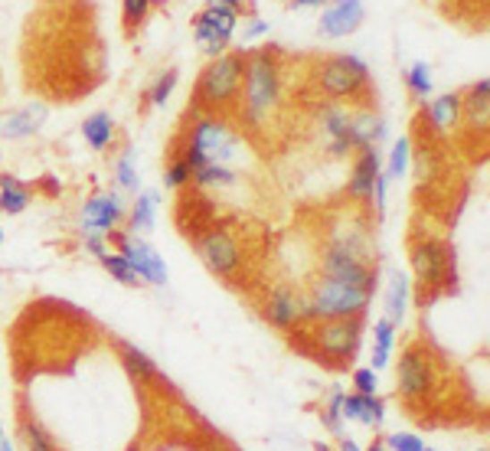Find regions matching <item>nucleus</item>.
I'll return each mask as SVG.
<instances>
[{"label": "nucleus", "instance_id": "27", "mask_svg": "<svg viewBox=\"0 0 490 451\" xmlns=\"http://www.w3.org/2000/svg\"><path fill=\"white\" fill-rule=\"evenodd\" d=\"M190 180L197 183V187H232L236 183V173L229 171L226 163H203L199 171H193V177Z\"/></svg>", "mask_w": 490, "mask_h": 451}, {"label": "nucleus", "instance_id": "51", "mask_svg": "<svg viewBox=\"0 0 490 451\" xmlns=\"http://www.w3.org/2000/svg\"><path fill=\"white\" fill-rule=\"evenodd\" d=\"M0 442H4V429H0Z\"/></svg>", "mask_w": 490, "mask_h": 451}, {"label": "nucleus", "instance_id": "31", "mask_svg": "<svg viewBox=\"0 0 490 451\" xmlns=\"http://www.w3.org/2000/svg\"><path fill=\"white\" fill-rule=\"evenodd\" d=\"M406 171H409V138H399L396 145H393V151H389L383 177L386 180H399V177H406Z\"/></svg>", "mask_w": 490, "mask_h": 451}, {"label": "nucleus", "instance_id": "15", "mask_svg": "<svg viewBox=\"0 0 490 451\" xmlns=\"http://www.w3.org/2000/svg\"><path fill=\"white\" fill-rule=\"evenodd\" d=\"M379 173H383V157H379L376 147H367V151H359V161L353 163V173H350V196L353 200H367L373 187H376Z\"/></svg>", "mask_w": 490, "mask_h": 451}, {"label": "nucleus", "instance_id": "6", "mask_svg": "<svg viewBox=\"0 0 490 451\" xmlns=\"http://www.w3.org/2000/svg\"><path fill=\"white\" fill-rule=\"evenodd\" d=\"M199 259L207 262V269L219 279H232L242 265V246L229 230H209L197 242Z\"/></svg>", "mask_w": 490, "mask_h": 451}, {"label": "nucleus", "instance_id": "36", "mask_svg": "<svg viewBox=\"0 0 490 451\" xmlns=\"http://www.w3.org/2000/svg\"><path fill=\"white\" fill-rule=\"evenodd\" d=\"M190 177H193V171H190V163L180 157V161H173L167 167V173H164V183H167L170 190H180V187H187Z\"/></svg>", "mask_w": 490, "mask_h": 451}, {"label": "nucleus", "instance_id": "7", "mask_svg": "<svg viewBox=\"0 0 490 451\" xmlns=\"http://www.w3.org/2000/svg\"><path fill=\"white\" fill-rule=\"evenodd\" d=\"M367 79H369V69L359 56H334V59H327L321 69L324 96L337 98V102L340 98L357 96L359 88L367 86Z\"/></svg>", "mask_w": 490, "mask_h": 451}, {"label": "nucleus", "instance_id": "9", "mask_svg": "<svg viewBox=\"0 0 490 451\" xmlns=\"http://www.w3.org/2000/svg\"><path fill=\"white\" fill-rule=\"evenodd\" d=\"M118 255H124V262L138 271V279L148 285H167V265L157 252L138 236H118Z\"/></svg>", "mask_w": 490, "mask_h": 451}, {"label": "nucleus", "instance_id": "52", "mask_svg": "<svg viewBox=\"0 0 490 451\" xmlns=\"http://www.w3.org/2000/svg\"><path fill=\"white\" fill-rule=\"evenodd\" d=\"M477 451H490V448H487V445H484V448H477Z\"/></svg>", "mask_w": 490, "mask_h": 451}, {"label": "nucleus", "instance_id": "32", "mask_svg": "<svg viewBox=\"0 0 490 451\" xmlns=\"http://www.w3.org/2000/svg\"><path fill=\"white\" fill-rule=\"evenodd\" d=\"M343 396H347V393L334 389V393H330V403L321 409L324 429H330V432L337 435V438H343V413H340V405H343Z\"/></svg>", "mask_w": 490, "mask_h": 451}, {"label": "nucleus", "instance_id": "14", "mask_svg": "<svg viewBox=\"0 0 490 451\" xmlns=\"http://www.w3.org/2000/svg\"><path fill=\"white\" fill-rule=\"evenodd\" d=\"M49 118V108L43 102H30V105L17 108V112H10L4 121H0V135L10 138V141H20V138H30L37 135L39 128L46 125Z\"/></svg>", "mask_w": 490, "mask_h": 451}, {"label": "nucleus", "instance_id": "22", "mask_svg": "<svg viewBox=\"0 0 490 451\" xmlns=\"http://www.w3.org/2000/svg\"><path fill=\"white\" fill-rule=\"evenodd\" d=\"M393 344H396V324L389 317H379L373 324V366L369 370H383L393 356Z\"/></svg>", "mask_w": 490, "mask_h": 451}, {"label": "nucleus", "instance_id": "42", "mask_svg": "<svg viewBox=\"0 0 490 451\" xmlns=\"http://www.w3.org/2000/svg\"><path fill=\"white\" fill-rule=\"evenodd\" d=\"M415 163H418V177H422V180H432V177H435V154L428 151V147H422V151H418Z\"/></svg>", "mask_w": 490, "mask_h": 451}, {"label": "nucleus", "instance_id": "50", "mask_svg": "<svg viewBox=\"0 0 490 451\" xmlns=\"http://www.w3.org/2000/svg\"><path fill=\"white\" fill-rule=\"evenodd\" d=\"M0 246H4V226H0Z\"/></svg>", "mask_w": 490, "mask_h": 451}, {"label": "nucleus", "instance_id": "41", "mask_svg": "<svg viewBox=\"0 0 490 451\" xmlns=\"http://www.w3.org/2000/svg\"><path fill=\"white\" fill-rule=\"evenodd\" d=\"M85 252H89V255H95V259H102L105 252H108L105 232H85Z\"/></svg>", "mask_w": 490, "mask_h": 451}, {"label": "nucleus", "instance_id": "25", "mask_svg": "<svg viewBox=\"0 0 490 451\" xmlns=\"http://www.w3.org/2000/svg\"><path fill=\"white\" fill-rule=\"evenodd\" d=\"M236 23H239V13H236V10H226V7H207L197 17V27L213 29V33H219L223 39H232V33H236Z\"/></svg>", "mask_w": 490, "mask_h": 451}, {"label": "nucleus", "instance_id": "1", "mask_svg": "<svg viewBox=\"0 0 490 451\" xmlns=\"http://www.w3.org/2000/svg\"><path fill=\"white\" fill-rule=\"evenodd\" d=\"M373 301L367 288L347 285V281L321 279L314 285V295L308 301V321H330V317H359Z\"/></svg>", "mask_w": 490, "mask_h": 451}, {"label": "nucleus", "instance_id": "43", "mask_svg": "<svg viewBox=\"0 0 490 451\" xmlns=\"http://www.w3.org/2000/svg\"><path fill=\"white\" fill-rule=\"evenodd\" d=\"M265 33H268V20H252V23L242 29V39H258L265 37Z\"/></svg>", "mask_w": 490, "mask_h": 451}, {"label": "nucleus", "instance_id": "34", "mask_svg": "<svg viewBox=\"0 0 490 451\" xmlns=\"http://www.w3.org/2000/svg\"><path fill=\"white\" fill-rule=\"evenodd\" d=\"M118 183H122L124 190L138 193V171H134V147L122 154V161H118Z\"/></svg>", "mask_w": 490, "mask_h": 451}, {"label": "nucleus", "instance_id": "26", "mask_svg": "<svg viewBox=\"0 0 490 451\" xmlns=\"http://www.w3.org/2000/svg\"><path fill=\"white\" fill-rule=\"evenodd\" d=\"M157 203H161V196L154 190L141 193L138 200H134V210H131V232L138 236V232H151L154 230V220H157Z\"/></svg>", "mask_w": 490, "mask_h": 451}, {"label": "nucleus", "instance_id": "3", "mask_svg": "<svg viewBox=\"0 0 490 451\" xmlns=\"http://www.w3.org/2000/svg\"><path fill=\"white\" fill-rule=\"evenodd\" d=\"M242 76H245V63L242 56L236 53H229V56H216L213 59V66L203 72L199 79V98L209 102V105H226L232 98L239 96V88H242Z\"/></svg>", "mask_w": 490, "mask_h": 451}, {"label": "nucleus", "instance_id": "11", "mask_svg": "<svg viewBox=\"0 0 490 451\" xmlns=\"http://www.w3.org/2000/svg\"><path fill=\"white\" fill-rule=\"evenodd\" d=\"M444 269H448V249L438 239H422L412 249V271L418 285H422V291L442 285Z\"/></svg>", "mask_w": 490, "mask_h": 451}, {"label": "nucleus", "instance_id": "17", "mask_svg": "<svg viewBox=\"0 0 490 451\" xmlns=\"http://www.w3.org/2000/svg\"><path fill=\"white\" fill-rule=\"evenodd\" d=\"M461 112L468 118V125L471 128H487L490 121V82L487 79H477L471 86V92L461 98Z\"/></svg>", "mask_w": 490, "mask_h": 451}, {"label": "nucleus", "instance_id": "21", "mask_svg": "<svg viewBox=\"0 0 490 451\" xmlns=\"http://www.w3.org/2000/svg\"><path fill=\"white\" fill-rule=\"evenodd\" d=\"M30 206V190L17 177H10V173H0V213H7V216H17Z\"/></svg>", "mask_w": 490, "mask_h": 451}, {"label": "nucleus", "instance_id": "46", "mask_svg": "<svg viewBox=\"0 0 490 451\" xmlns=\"http://www.w3.org/2000/svg\"><path fill=\"white\" fill-rule=\"evenodd\" d=\"M340 451H359V448H357V442H350V438H347V442L340 445Z\"/></svg>", "mask_w": 490, "mask_h": 451}, {"label": "nucleus", "instance_id": "35", "mask_svg": "<svg viewBox=\"0 0 490 451\" xmlns=\"http://www.w3.org/2000/svg\"><path fill=\"white\" fill-rule=\"evenodd\" d=\"M197 43L203 46V53L207 56H223V49H226V43L229 39H223L219 33H213V29H207V27H197Z\"/></svg>", "mask_w": 490, "mask_h": 451}, {"label": "nucleus", "instance_id": "20", "mask_svg": "<svg viewBox=\"0 0 490 451\" xmlns=\"http://www.w3.org/2000/svg\"><path fill=\"white\" fill-rule=\"evenodd\" d=\"M82 138L89 141V147L105 151L114 138V118L108 115V112H95V115H89L82 121Z\"/></svg>", "mask_w": 490, "mask_h": 451}, {"label": "nucleus", "instance_id": "28", "mask_svg": "<svg viewBox=\"0 0 490 451\" xmlns=\"http://www.w3.org/2000/svg\"><path fill=\"white\" fill-rule=\"evenodd\" d=\"M20 442L27 451H59L56 442H53V435L37 422V419H27L23 429H20Z\"/></svg>", "mask_w": 490, "mask_h": 451}, {"label": "nucleus", "instance_id": "37", "mask_svg": "<svg viewBox=\"0 0 490 451\" xmlns=\"http://www.w3.org/2000/svg\"><path fill=\"white\" fill-rule=\"evenodd\" d=\"M177 69H170V72H164L161 76V82L151 88V105H167V98H170V92H173V86H177Z\"/></svg>", "mask_w": 490, "mask_h": 451}, {"label": "nucleus", "instance_id": "53", "mask_svg": "<svg viewBox=\"0 0 490 451\" xmlns=\"http://www.w3.org/2000/svg\"><path fill=\"white\" fill-rule=\"evenodd\" d=\"M422 451H435V448H422Z\"/></svg>", "mask_w": 490, "mask_h": 451}, {"label": "nucleus", "instance_id": "24", "mask_svg": "<svg viewBox=\"0 0 490 451\" xmlns=\"http://www.w3.org/2000/svg\"><path fill=\"white\" fill-rule=\"evenodd\" d=\"M461 121V96L458 92H448V96H438L432 102V125L438 131H448Z\"/></svg>", "mask_w": 490, "mask_h": 451}, {"label": "nucleus", "instance_id": "29", "mask_svg": "<svg viewBox=\"0 0 490 451\" xmlns=\"http://www.w3.org/2000/svg\"><path fill=\"white\" fill-rule=\"evenodd\" d=\"M383 419H386V405H383V399H379L376 393H373V396H359L357 422L369 425V429H379V425H383Z\"/></svg>", "mask_w": 490, "mask_h": 451}, {"label": "nucleus", "instance_id": "45", "mask_svg": "<svg viewBox=\"0 0 490 451\" xmlns=\"http://www.w3.org/2000/svg\"><path fill=\"white\" fill-rule=\"evenodd\" d=\"M327 0H294V7H321Z\"/></svg>", "mask_w": 490, "mask_h": 451}, {"label": "nucleus", "instance_id": "12", "mask_svg": "<svg viewBox=\"0 0 490 451\" xmlns=\"http://www.w3.org/2000/svg\"><path fill=\"white\" fill-rule=\"evenodd\" d=\"M363 17H367L363 0H327V7L321 13V37H350L353 29H359Z\"/></svg>", "mask_w": 490, "mask_h": 451}, {"label": "nucleus", "instance_id": "39", "mask_svg": "<svg viewBox=\"0 0 490 451\" xmlns=\"http://www.w3.org/2000/svg\"><path fill=\"white\" fill-rule=\"evenodd\" d=\"M386 445L393 451H422L425 442L418 435H409V432H396V435H386Z\"/></svg>", "mask_w": 490, "mask_h": 451}, {"label": "nucleus", "instance_id": "10", "mask_svg": "<svg viewBox=\"0 0 490 451\" xmlns=\"http://www.w3.org/2000/svg\"><path fill=\"white\" fill-rule=\"evenodd\" d=\"M124 220V196L122 193H98L82 206V232H108Z\"/></svg>", "mask_w": 490, "mask_h": 451}, {"label": "nucleus", "instance_id": "4", "mask_svg": "<svg viewBox=\"0 0 490 451\" xmlns=\"http://www.w3.org/2000/svg\"><path fill=\"white\" fill-rule=\"evenodd\" d=\"M359 337H363L359 317H330V321H321V327L314 330L317 350L330 363H350L359 347Z\"/></svg>", "mask_w": 490, "mask_h": 451}, {"label": "nucleus", "instance_id": "8", "mask_svg": "<svg viewBox=\"0 0 490 451\" xmlns=\"http://www.w3.org/2000/svg\"><path fill=\"white\" fill-rule=\"evenodd\" d=\"M190 147H197V151L213 163H229L239 157L236 135H232L223 121H216V118H203V121H197L193 138H190Z\"/></svg>", "mask_w": 490, "mask_h": 451}, {"label": "nucleus", "instance_id": "30", "mask_svg": "<svg viewBox=\"0 0 490 451\" xmlns=\"http://www.w3.org/2000/svg\"><path fill=\"white\" fill-rule=\"evenodd\" d=\"M105 265V271L112 275L114 281H122V285H141V279H138V271L124 262V255H118V252H105L102 259H98Z\"/></svg>", "mask_w": 490, "mask_h": 451}, {"label": "nucleus", "instance_id": "18", "mask_svg": "<svg viewBox=\"0 0 490 451\" xmlns=\"http://www.w3.org/2000/svg\"><path fill=\"white\" fill-rule=\"evenodd\" d=\"M324 131L330 135V154L334 157H343V154L353 151V141H350V112L343 108H327L321 115Z\"/></svg>", "mask_w": 490, "mask_h": 451}, {"label": "nucleus", "instance_id": "5", "mask_svg": "<svg viewBox=\"0 0 490 451\" xmlns=\"http://www.w3.org/2000/svg\"><path fill=\"white\" fill-rule=\"evenodd\" d=\"M435 383H438V370H435V360L425 350H406L399 356V370H396V393L406 399V403H422L425 396L432 393Z\"/></svg>", "mask_w": 490, "mask_h": 451}, {"label": "nucleus", "instance_id": "19", "mask_svg": "<svg viewBox=\"0 0 490 451\" xmlns=\"http://www.w3.org/2000/svg\"><path fill=\"white\" fill-rule=\"evenodd\" d=\"M118 360H122L124 373L131 376L134 383H148V380H154L157 376V366H154V360L144 350H138L134 344H122L118 347Z\"/></svg>", "mask_w": 490, "mask_h": 451}, {"label": "nucleus", "instance_id": "48", "mask_svg": "<svg viewBox=\"0 0 490 451\" xmlns=\"http://www.w3.org/2000/svg\"><path fill=\"white\" fill-rule=\"evenodd\" d=\"M0 451H13V445H10L7 438H4V442H0Z\"/></svg>", "mask_w": 490, "mask_h": 451}, {"label": "nucleus", "instance_id": "49", "mask_svg": "<svg viewBox=\"0 0 490 451\" xmlns=\"http://www.w3.org/2000/svg\"><path fill=\"white\" fill-rule=\"evenodd\" d=\"M314 451H330V448L324 442H317V445H314Z\"/></svg>", "mask_w": 490, "mask_h": 451}, {"label": "nucleus", "instance_id": "2", "mask_svg": "<svg viewBox=\"0 0 490 451\" xmlns=\"http://www.w3.org/2000/svg\"><path fill=\"white\" fill-rule=\"evenodd\" d=\"M245 79H249V92H245V105H249V118L252 125H258L262 118L278 102V69H275L268 53H255L245 66Z\"/></svg>", "mask_w": 490, "mask_h": 451}, {"label": "nucleus", "instance_id": "47", "mask_svg": "<svg viewBox=\"0 0 490 451\" xmlns=\"http://www.w3.org/2000/svg\"><path fill=\"white\" fill-rule=\"evenodd\" d=\"M367 451H386V445H383V442H373V445H369Z\"/></svg>", "mask_w": 490, "mask_h": 451}, {"label": "nucleus", "instance_id": "40", "mask_svg": "<svg viewBox=\"0 0 490 451\" xmlns=\"http://www.w3.org/2000/svg\"><path fill=\"white\" fill-rule=\"evenodd\" d=\"M376 370H369V366H363V370H357L353 373V386H357V393L359 396H373L376 393Z\"/></svg>", "mask_w": 490, "mask_h": 451}, {"label": "nucleus", "instance_id": "13", "mask_svg": "<svg viewBox=\"0 0 490 451\" xmlns=\"http://www.w3.org/2000/svg\"><path fill=\"white\" fill-rule=\"evenodd\" d=\"M265 317H268V324H275L278 330H291L294 324L308 321V301H301L288 288H278L265 301Z\"/></svg>", "mask_w": 490, "mask_h": 451}, {"label": "nucleus", "instance_id": "44", "mask_svg": "<svg viewBox=\"0 0 490 451\" xmlns=\"http://www.w3.org/2000/svg\"><path fill=\"white\" fill-rule=\"evenodd\" d=\"M209 7H226V10H236L239 13V7H242V0H207Z\"/></svg>", "mask_w": 490, "mask_h": 451}, {"label": "nucleus", "instance_id": "33", "mask_svg": "<svg viewBox=\"0 0 490 451\" xmlns=\"http://www.w3.org/2000/svg\"><path fill=\"white\" fill-rule=\"evenodd\" d=\"M406 82H409V88H412L415 98L432 96L435 82H432V69H428V63H415V66L406 72Z\"/></svg>", "mask_w": 490, "mask_h": 451}, {"label": "nucleus", "instance_id": "16", "mask_svg": "<svg viewBox=\"0 0 490 451\" xmlns=\"http://www.w3.org/2000/svg\"><path fill=\"white\" fill-rule=\"evenodd\" d=\"M386 121L379 115H369V112H359V115H350V141L353 147L367 151V147H376L383 138H386Z\"/></svg>", "mask_w": 490, "mask_h": 451}, {"label": "nucleus", "instance_id": "23", "mask_svg": "<svg viewBox=\"0 0 490 451\" xmlns=\"http://www.w3.org/2000/svg\"><path fill=\"white\" fill-rule=\"evenodd\" d=\"M406 307H409V279L402 271H393L386 285V317L393 324H399L406 317Z\"/></svg>", "mask_w": 490, "mask_h": 451}, {"label": "nucleus", "instance_id": "38", "mask_svg": "<svg viewBox=\"0 0 490 451\" xmlns=\"http://www.w3.org/2000/svg\"><path fill=\"white\" fill-rule=\"evenodd\" d=\"M154 0H122V10H124V23L134 27V23H141L148 17V7H151Z\"/></svg>", "mask_w": 490, "mask_h": 451}]
</instances>
